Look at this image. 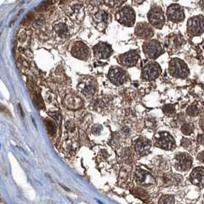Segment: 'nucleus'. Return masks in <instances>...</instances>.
I'll return each mask as SVG.
<instances>
[{"mask_svg":"<svg viewBox=\"0 0 204 204\" xmlns=\"http://www.w3.org/2000/svg\"><path fill=\"white\" fill-rule=\"evenodd\" d=\"M194 125L191 124H184V125L182 127L181 131L183 132V135H190V134H192L193 131H194Z\"/></svg>","mask_w":204,"mask_h":204,"instance_id":"30","label":"nucleus"},{"mask_svg":"<svg viewBox=\"0 0 204 204\" xmlns=\"http://www.w3.org/2000/svg\"><path fill=\"white\" fill-rule=\"evenodd\" d=\"M143 51L145 55L150 59H156L164 53L161 43L157 40H148L143 45Z\"/></svg>","mask_w":204,"mask_h":204,"instance_id":"9","label":"nucleus"},{"mask_svg":"<svg viewBox=\"0 0 204 204\" xmlns=\"http://www.w3.org/2000/svg\"><path fill=\"white\" fill-rule=\"evenodd\" d=\"M151 146V142L146 138L141 137L137 140L135 142V148L140 156H143L149 152Z\"/></svg>","mask_w":204,"mask_h":204,"instance_id":"19","label":"nucleus"},{"mask_svg":"<svg viewBox=\"0 0 204 204\" xmlns=\"http://www.w3.org/2000/svg\"><path fill=\"white\" fill-rule=\"evenodd\" d=\"M64 103L67 108L71 109H77L82 105V101L77 94L74 93H70L65 96Z\"/></svg>","mask_w":204,"mask_h":204,"instance_id":"21","label":"nucleus"},{"mask_svg":"<svg viewBox=\"0 0 204 204\" xmlns=\"http://www.w3.org/2000/svg\"><path fill=\"white\" fill-rule=\"evenodd\" d=\"M136 179L139 184L150 185L154 183V177L146 170L142 169H138L136 172Z\"/></svg>","mask_w":204,"mask_h":204,"instance_id":"22","label":"nucleus"},{"mask_svg":"<svg viewBox=\"0 0 204 204\" xmlns=\"http://www.w3.org/2000/svg\"><path fill=\"white\" fill-rule=\"evenodd\" d=\"M156 145L164 150H171L175 146V141L167 132H161L156 136Z\"/></svg>","mask_w":204,"mask_h":204,"instance_id":"16","label":"nucleus"},{"mask_svg":"<svg viewBox=\"0 0 204 204\" xmlns=\"http://www.w3.org/2000/svg\"><path fill=\"white\" fill-rule=\"evenodd\" d=\"M175 1H176V0H175Z\"/></svg>","mask_w":204,"mask_h":204,"instance_id":"39","label":"nucleus"},{"mask_svg":"<svg viewBox=\"0 0 204 204\" xmlns=\"http://www.w3.org/2000/svg\"><path fill=\"white\" fill-rule=\"evenodd\" d=\"M105 5L108 7L115 9L118 8L123 5L127 0H104Z\"/></svg>","mask_w":204,"mask_h":204,"instance_id":"25","label":"nucleus"},{"mask_svg":"<svg viewBox=\"0 0 204 204\" xmlns=\"http://www.w3.org/2000/svg\"><path fill=\"white\" fill-rule=\"evenodd\" d=\"M78 90L81 94L85 96H92L98 90V83L94 78L85 76L79 81Z\"/></svg>","mask_w":204,"mask_h":204,"instance_id":"6","label":"nucleus"},{"mask_svg":"<svg viewBox=\"0 0 204 204\" xmlns=\"http://www.w3.org/2000/svg\"><path fill=\"white\" fill-rule=\"evenodd\" d=\"M115 19L124 26L132 27L135 25L136 15L135 10L130 5L120 8L115 13Z\"/></svg>","mask_w":204,"mask_h":204,"instance_id":"4","label":"nucleus"},{"mask_svg":"<svg viewBox=\"0 0 204 204\" xmlns=\"http://www.w3.org/2000/svg\"><path fill=\"white\" fill-rule=\"evenodd\" d=\"M135 35L139 39L148 40L154 36V31L151 25L147 23H138L135 26Z\"/></svg>","mask_w":204,"mask_h":204,"instance_id":"17","label":"nucleus"},{"mask_svg":"<svg viewBox=\"0 0 204 204\" xmlns=\"http://www.w3.org/2000/svg\"><path fill=\"white\" fill-rule=\"evenodd\" d=\"M50 114H51V116L53 117V118L55 119V120H57L58 122H59L60 119H61V116H60V114L58 113V112H55V113Z\"/></svg>","mask_w":204,"mask_h":204,"instance_id":"33","label":"nucleus"},{"mask_svg":"<svg viewBox=\"0 0 204 204\" xmlns=\"http://www.w3.org/2000/svg\"><path fill=\"white\" fill-rule=\"evenodd\" d=\"M183 44L182 38L180 36L174 35V36L169 37L165 42V46L167 49L170 50H176V49H180V46Z\"/></svg>","mask_w":204,"mask_h":204,"instance_id":"23","label":"nucleus"},{"mask_svg":"<svg viewBox=\"0 0 204 204\" xmlns=\"http://www.w3.org/2000/svg\"><path fill=\"white\" fill-rule=\"evenodd\" d=\"M163 111H164V114H167V115H171L175 112V108L172 105H165L163 108Z\"/></svg>","mask_w":204,"mask_h":204,"instance_id":"31","label":"nucleus"},{"mask_svg":"<svg viewBox=\"0 0 204 204\" xmlns=\"http://www.w3.org/2000/svg\"><path fill=\"white\" fill-rule=\"evenodd\" d=\"M161 73V68L157 62L150 61L142 68L141 78L150 81L157 79Z\"/></svg>","mask_w":204,"mask_h":204,"instance_id":"10","label":"nucleus"},{"mask_svg":"<svg viewBox=\"0 0 204 204\" xmlns=\"http://www.w3.org/2000/svg\"><path fill=\"white\" fill-rule=\"evenodd\" d=\"M132 1H133V2H134V3L137 4V5H140V4L143 3L145 0H132Z\"/></svg>","mask_w":204,"mask_h":204,"instance_id":"37","label":"nucleus"},{"mask_svg":"<svg viewBox=\"0 0 204 204\" xmlns=\"http://www.w3.org/2000/svg\"><path fill=\"white\" fill-rule=\"evenodd\" d=\"M65 13L73 21L79 23L84 20L85 15L84 6L79 0H71L65 5Z\"/></svg>","mask_w":204,"mask_h":204,"instance_id":"2","label":"nucleus"},{"mask_svg":"<svg viewBox=\"0 0 204 204\" xmlns=\"http://www.w3.org/2000/svg\"><path fill=\"white\" fill-rule=\"evenodd\" d=\"M133 194L137 197L139 199H146L147 197V194L146 193V191L140 188H135V190H133Z\"/></svg>","mask_w":204,"mask_h":204,"instance_id":"28","label":"nucleus"},{"mask_svg":"<svg viewBox=\"0 0 204 204\" xmlns=\"http://www.w3.org/2000/svg\"><path fill=\"white\" fill-rule=\"evenodd\" d=\"M150 25L156 28H162L165 23V16L162 9L160 6L154 5L147 13Z\"/></svg>","mask_w":204,"mask_h":204,"instance_id":"8","label":"nucleus"},{"mask_svg":"<svg viewBox=\"0 0 204 204\" xmlns=\"http://www.w3.org/2000/svg\"><path fill=\"white\" fill-rule=\"evenodd\" d=\"M140 58V55L139 51L131 50L124 54L120 55L117 57V61L121 66L128 68L136 66L139 61Z\"/></svg>","mask_w":204,"mask_h":204,"instance_id":"12","label":"nucleus"},{"mask_svg":"<svg viewBox=\"0 0 204 204\" xmlns=\"http://www.w3.org/2000/svg\"><path fill=\"white\" fill-rule=\"evenodd\" d=\"M103 6L101 5L91 10V19L93 25L100 31H105L111 21V15Z\"/></svg>","mask_w":204,"mask_h":204,"instance_id":"1","label":"nucleus"},{"mask_svg":"<svg viewBox=\"0 0 204 204\" xmlns=\"http://www.w3.org/2000/svg\"><path fill=\"white\" fill-rule=\"evenodd\" d=\"M28 35L25 31H22L19 35V42L22 45L25 46H28Z\"/></svg>","mask_w":204,"mask_h":204,"instance_id":"29","label":"nucleus"},{"mask_svg":"<svg viewBox=\"0 0 204 204\" xmlns=\"http://www.w3.org/2000/svg\"><path fill=\"white\" fill-rule=\"evenodd\" d=\"M52 35L57 43L62 44L70 38L71 30L68 22L65 20H58L52 25Z\"/></svg>","mask_w":204,"mask_h":204,"instance_id":"3","label":"nucleus"},{"mask_svg":"<svg viewBox=\"0 0 204 204\" xmlns=\"http://www.w3.org/2000/svg\"><path fill=\"white\" fill-rule=\"evenodd\" d=\"M182 145H183V147H186V148H187V147H188L190 145V141L188 139H183V140H182Z\"/></svg>","mask_w":204,"mask_h":204,"instance_id":"34","label":"nucleus"},{"mask_svg":"<svg viewBox=\"0 0 204 204\" xmlns=\"http://www.w3.org/2000/svg\"><path fill=\"white\" fill-rule=\"evenodd\" d=\"M197 159H198L200 162L204 163V151L201 152L200 154H199V155L197 156Z\"/></svg>","mask_w":204,"mask_h":204,"instance_id":"35","label":"nucleus"},{"mask_svg":"<svg viewBox=\"0 0 204 204\" xmlns=\"http://www.w3.org/2000/svg\"><path fill=\"white\" fill-rule=\"evenodd\" d=\"M167 17L170 21L173 22H180L184 19V11L180 5L173 4L170 5L167 10Z\"/></svg>","mask_w":204,"mask_h":204,"instance_id":"15","label":"nucleus"},{"mask_svg":"<svg viewBox=\"0 0 204 204\" xmlns=\"http://www.w3.org/2000/svg\"><path fill=\"white\" fill-rule=\"evenodd\" d=\"M175 202L174 197L172 195H164L159 200V204H173Z\"/></svg>","mask_w":204,"mask_h":204,"instance_id":"27","label":"nucleus"},{"mask_svg":"<svg viewBox=\"0 0 204 204\" xmlns=\"http://www.w3.org/2000/svg\"><path fill=\"white\" fill-rule=\"evenodd\" d=\"M44 122H45V124H46V128H47L49 135L51 136H54L56 133V126L55 123L51 120H49V119H46L44 120Z\"/></svg>","mask_w":204,"mask_h":204,"instance_id":"26","label":"nucleus"},{"mask_svg":"<svg viewBox=\"0 0 204 204\" xmlns=\"http://www.w3.org/2000/svg\"><path fill=\"white\" fill-rule=\"evenodd\" d=\"M197 141L200 143H204V135H200L197 137Z\"/></svg>","mask_w":204,"mask_h":204,"instance_id":"36","label":"nucleus"},{"mask_svg":"<svg viewBox=\"0 0 204 204\" xmlns=\"http://www.w3.org/2000/svg\"><path fill=\"white\" fill-rule=\"evenodd\" d=\"M192 163V157L187 154H177L175 157V167L180 171H187L190 170Z\"/></svg>","mask_w":204,"mask_h":204,"instance_id":"18","label":"nucleus"},{"mask_svg":"<svg viewBox=\"0 0 204 204\" xmlns=\"http://www.w3.org/2000/svg\"><path fill=\"white\" fill-rule=\"evenodd\" d=\"M71 54L73 57L81 61H87L91 57V50L83 42H75L71 47Z\"/></svg>","mask_w":204,"mask_h":204,"instance_id":"11","label":"nucleus"},{"mask_svg":"<svg viewBox=\"0 0 204 204\" xmlns=\"http://www.w3.org/2000/svg\"><path fill=\"white\" fill-rule=\"evenodd\" d=\"M197 111H198V109L196 106L193 105V106H190L188 108H187V112L188 114L190 116H195L196 114H197Z\"/></svg>","mask_w":204,"mask_h":204,"instance_id":"32","label":"nucleus"},{"mask_svg":"<svg viewBox=\"0 0 204 204\" xmlns=\"http://www.w3.org/2000/svg\"><path fill=\"white\" fill-rule=\"evenodd\" d=\"M200 126L203 127V128H204V118H203L202 120H200Z\"/></svg>","mask_w":204,"mask_h":204,"instance_id":"38","label":"nucleus"},{"mask_svg":"<svg viewBox=\"0 0 204 204\" xmlns=\"http://www.w3.org/2000/svg\"><path fill=\"white\" fill-rule=\"evenodd\" d=\"M187 31L190 35H199L204 31V17L202 16H194L188 20Z\"/></svg>","mask_w":204,"mask_h":204,"instance_id":"13","label":"nucleus"},{"mask_svg":"<svg viewBox=\"0 0 204 204\" xmlns=\"http://www.w3.org/2000/svg\"><path fill=\"white\" fill-rule=\"evenodd\" d=\"M108 78L114 85L120 86L129 80V75L125 70L118 66H113L109 69Z\"/></svg>","mask_w":204,"mask_h":204,"instance_id":"7","label":"nucleus"},{"mask_svg":"<svg viewBox=\"0 0 204 204\" xmlns=\"http://www.w3.org/2000/svg\"><path fill=\"white\" fill-rule=\"evenodd\" d=\"M190 181L196 186L203 187L204 186V168L202 167H196L193 170L190 176Z\"/></svg>","mask_w":204,"mask_h":204,"instance_id":"20","label":"nucleus"},{"mask_svg":"<svg viewBox=\"0 0 204 204\" xmlns=\"http://www.w3.org/2000/svg\"><path fill=\"white\" fill-rule=\"evenodd\" d=\"M169 72L172 76L177 78H185L190 74L187 64L179 58H173L170 61Z\"/></svg>","mask_w":204,"mask_h":204,"instance_id":"5","label":"nucleus"},{"mask_svg":"<svg viewBox=\"0 0 204 204\" xmlns=\"http://www.w3.org/2000/svg\"><path fill=\"white\" fill-rule=\"evenodd\" d=\"M93 53L98 59H108L113 54V49L110 44L101 42L94 46Z\"/></svg>","mask_w":204,"mask_h":204,"instance_id":"14","label":"nucleus"},{"mask_svg":"<svg viewBox=\"0 0 204 204\" xmlns=\"http://www.w3.org/2000/svg\"><path fill=\"white\" fill-rule=\"evenodd\" d=\"M31 24L37 30H43L46 26V19L42 15H37L31 19Z\"/></svg>","mask_w":204,"mask_h":204,"instance_id":"24","label":"nucleus"}]
</instances>
